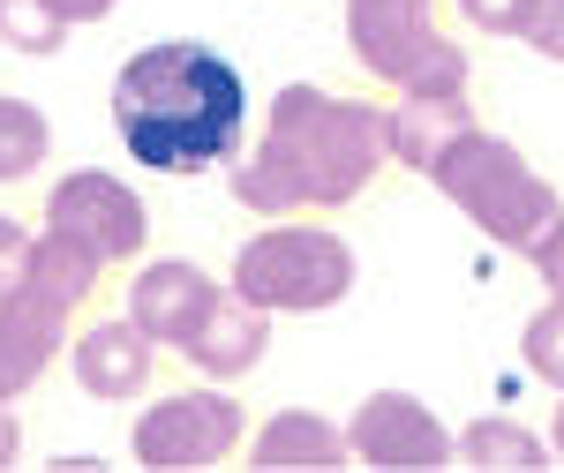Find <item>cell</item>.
I'll return each instance as SVG.
<instances>
[{"mask_svg": "<svg viewBox=\"0 0 564 473\" xmlns=\"http://www.w3.org/2000/svg\"><path fill=\"white\" fill-rule=\"evenodd\" d=\"M391 166V129L377 98H347L324 84H286L263 106V135L234 151L226 188L257 218L347 211L369 196V180Z\"/></svg>", "mask_w": 564, "mask_h": 473, "instance_id": "1", "label": "cell"}, {"mask_svg": "<svg viewBox=\"0 0 564 473\" xmlns=\"http://www.w3.org/2000/svg\"><path fill=\"white\" fill-rule=\"evenodd\" d=\"M113 135L143 173H212L234 166L249 135V84L204 38L135 45L113 76Z\"/></svg>", "mask_w": 564, "mask_h": 473, "instance_id": "2", "label": "cell"}, {"mask_svg": "<svg viewBox=\"0 0 564 473\" xmlns=\"http://www.w3.org/2000/svg\"><path fill=\"white\" fill-rule=\"evenodd\" d=\"M422 180H430L452 211L475 218L497 249H512V256H527V263H542L564 241V196L527 166L520 143H505V135L481 129V121L452 135Z\"/></svg>", "mask_w": 564, "mask_h": 473, "instance_id": "3", "label": "cell"}, {"mask_svg": "<svg viewBox=\"0 0 564 473\" xmlns=\"http://www.w3.org/2000/svg\"><path fill=\"white\" fill-rule=\"evenodd\" d=\"M354 278H361V263H354L347 233H332L316 218H263L226 271V286L241 301H257L263 316H324L354 294Z\"/></svg>", "mask_w": 564, "mask_h": 473, "instance_id": "4", "label": "cell"}, {"mask_svg": "<svg viewBox=\"0 0 564 473\" xmlns=\"http://www.w3.org/2000/svg\"><path fill=\"white\" fill-rule=\"evenodd\" d=\"M347 45L384 90H467V45L436 31V0H347Z\"/></svg>", "mask_w": 564, "mask_h": 473, "instance_id": "5", "label": "cell"}, {"mask_svg": "<svg viewBox=\"0 0 564 473\" xmlns=\"http://www.w3.org/2000/svg\"><path fill=\"white\" fill-rule=\"evenodd\" d=\"M129 451L135 466H159V473H181V466H226L234 451H249V406L234 391H166L135 414L129 429Z\"/></svg>", "mask_w": 564, "mask_h": 473, "instance_id": "6", "label": "cell"}, {"mask_svg": "<svg viewBox=\"0 0 564 473\" xmlns=\"http://www.w3.org/2000/svg\"><path fill=\"white\" fill-rule=\"evenodd\" d=\"M39 211H45L53 233H76V241L98 249L106 263H143V249H151V211H143V196L106 166L61 173V180L45 188Z\"/></svg>", "mask_w": 564, "mask_h": 473, "instance_id": "7", "label": "cell"}, {"mask_svg": "<svg viewBox=\"0 0 564 473\" xmlns=\"http://www.w3.org/2000/svg\"><path fill=\"white\" fill-rule=\"evenodd\" d=\"M347 443L361 466H444V459H459V436L414 391H369L347 421Z\"/></svg>", "mask_w": 564, "mask_h": 473, "instance_id": "8", "label": "cell"}, {"mask_svg": "<svg viewBox=\"0 0 564 473\" xmlns=\"http://www.w3.org/2000/svg\"><path fill=\"white\" fill-rule=\"evenodd\" d=\"M226 301V286H218L204 263H188V256H151V263H135V278H129V308L121 316H135L143 331L159 345H188L204 323H212V308Z\"/></svg>", "mask_w": 564, "mask_h": 473, "instance_id": "9", "label": "cell"}, {"mask_svg": "<svg viewBox=\"0 0 564 473\" xmlns=\"http://www.w3.org/2000/svg\"><path fill=\"white\" fill-rule=\"evenodd\" d=\"M76 339V308L53 301L45 286H23L0 301V398H23L39 391V376L68 353Z\"/></svg>", "mask_w": 564, "mask_h": 473, "instance_id": "10", "label": "cell"}, {"mask_svg": "<svg viewBox=\"0 0 564 473\" xmlns=\"http://www.w3.org/2000/svg\"><path fill=\"white\" fill-rule=\"evenodd\" d=\"M68 369L90 398L121 406V398H143L151 391V369H159V339L135 323V316H106V323H84L68 339Z\"/></svg>", "mask_w": 564, "mask_h": 473, "instance_id": "11", "label": "cell"}, {"mask_svg": "<svg viewBox=\"0 0 564 473\" xmlns=\"http://www.w3.org/2000/svg\"><path fill=\"white\" fill-rule=\"evenodd\" d=\"M263 353H271V316H263L257 301H241L234 286H226V301L212 308V323L181 345V361H188L204 384H241Z\"/></svg>", "mask_w": 564, "mask_h": 473, "instance_id": "12", "label": "cell"}, {"mask_svg": "<svg viewBox=\"0 0 564 473\" xmlns=\"http://www.w3.org/2000/svg\"><path fill=\"white\" fill-rule=\"evenodd\" d=\"M384 129H391V166L430 173L452 135L475 129V98L467 90H399L384 106Z\"/></svg>", "mask_w": 564, "mask_h": 473, "instance_id": "13", "label": "cell"}, {"mask_svg": "<svg viewBox=\"0 0 564 473\" xmlns=\"http://www.w3.org/2000/svg\"><path fill=\"white\" fill-rule=\"evenodd\" d=\"M354 443L339 421L308 414V406H279L257 436H249V466H347Z\"/></svg>", "mask_w": 564, "mask_h": 473, "instance_id": "14", "label": "cell"}, {"mask_svg": "<svg viewBox=\"0 0 564 473\" xmlns=\"http://www.w3.org/2000/svg\"><path fill=\"white\" fill-rule=\"evenodd\" d=\"M113 263L98 256V249H84L76 233H53V226H39V249H31V278L23 286H45L53 301L84 308L90 294H98V278H106Z\"/></svg>", "mask_w": 564, "mask_h": 473, "instance_id": "15", "label": "cell"}, {"mask_svg": "<svg viewBox=\"0 0 564 473\" xmlns=\"http://www.w3.org/2000/svg\"><path fill=\"white\" fill-rule=\"evenodd\" d=\"M53 158V121L31 98H0V188L8 180H31Z\"/></svg>", "mask_w": 564, "mask_h": 473, "instance_id": "16", "label": "cell"}, {"mask_svg": "<svg viewBox=\"0 0 564 473\" xmlns=\"http://www.w3.org/2000/svg\"><path fill=\"white\" fill-rule=\"evenodd\" d=\"M459 459L467 466H542L550 443L534 429H520V421H505V414H481V421L459 429Z\"/></svg>", "mask_w": 564, "mask_h": 473, "instance_id": "17", "label": "cell"}, {"mask_svg": "<svg viewBox=\"0 0 564 473\" xmlns=\"http://www.w3.org/2000/svg\"><path fill=\"white\" fill-rule=\"evenodd\" d=\"M68 15L53 8V0H0V45L8 53H23V61H53L61 45H68Z\"/></svg>", "mask_w": 564, "mask_h": 473, "instance_id": "18", "label": "cell"}, {"mask_svg": "<svg viewBox=\"0 0 564 473\" xmlns=\"http://www.w3.org/2000/svg\"><path fill=\"white\" fill-rule=\"evenodd\" d=\"M520 361H527V376H534V384L564 391V294H550V301L527 316V331H520Z\"/></svg>", "mask_w": 564, "mask_h": 473, "instance_id": "19", "label": "cell"}, {"mask_svg": "<svg viewBox=\"0 0 564 473\" xmlns=\"http://www.w3.org/2000/svg\"><path fill=\"white\" fill-rule=\"evenodd\" d=\"M31 249H39V233H31L23 218H0V301L23 294V278H31Z\"/></svg>", "mask_w": 564, "mask_h": 473, "instance_id": "20", "label": "cell"}, {"mask_svg": "<svg viewBox=\"0 0 564 473\" xmlns=\"http://www.w3.org/2000/svg\"><path fill=\"white\" fill-rule=\"evenodd\" d=\"M452 8H459V23H467V31L520 38V23H527V8H534V0H452Z\"/></svg>", "mask_w": 564, "mask_h": 473, "instance_id": "21", "label": "cell"}, {"mask_svg": "<svg viewBox=\"0 0 564 473\" xmlns=\"http://www.w3.org/2000/svg\"><path fill=\"white\" fill-rule=\"evenodd\" d=\"M520 45H534L542 61H564V0H534V8H527Z\"/></svg>", "mask_w": 564, "mask_h": 473, "instance_id": "22", "label": "cell"}, {"mask_svg": "<svg viewBox=\"0 0 564 473\" xmlns=\"http://www.w3.org/2000/svg\"><path fill=\"white\" fill-rule=\"evenodd\" d=\"M23 459V421H15V398H0V466Z\"/></svg>", "mask_w": 564, "mask_h": 473, "instance_id": "23", "label": "cell"}, {"mask_svg": "<svg viewBox=\"0 0 564 473\" xmlns=\"http://www.w3.org/2000/svg\"><path fill=\"white\" fill-rule=\"evenodd\" d=\"M53 8H61L68 23H106V15H113L121 0H53Z\"/></svg>", "mask_w": 564, "mask_h": 473, "instance_id": "24", "label": "cell"}, {"mask_svg": "<svg viewBox=\"0 0 564 473\" xmlns=\"http://www.w3.org/2000/svg\"><path fill=\"white\" fill-rule=\"evenodd\" d=\"M534 271H542V286H550V294H564V241H557L542 263H534Z\"/></svg>", "mask_w": 564, "mask_h": 473, "instance_id": "25", "label": "cell"}, {"mask_svg": "<svg viewBox=\"0 0 564 473\" xmlns=\"http://www.w3.org/2000/svg\"><path fill=\"white\" fill-rule=\"evenodd\" d=\"M550 451L564 459V391H557V421H550Z\"/></svg>", "mask_w": 564, "mask_h": 473, "instance_id": "26", "label": "cell"}]
</instances>
